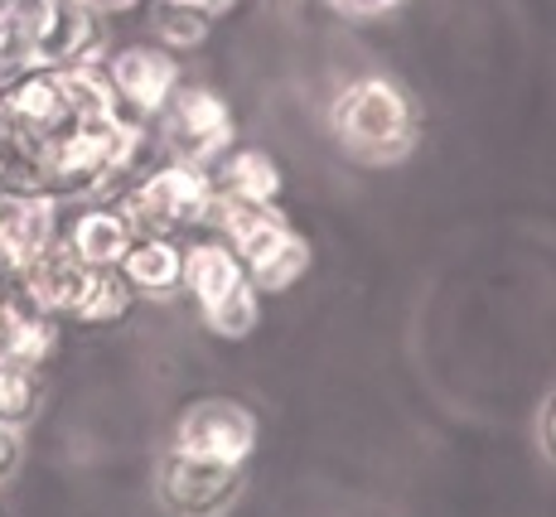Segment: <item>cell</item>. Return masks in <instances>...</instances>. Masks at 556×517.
<instances>
[{"instance_id":"obj_16","label":"cell","mask_w":556,"mask_h":517,"mask_svg":"<svg viewBox=\"0 0 556 517\" xmlns=\"http://www.w3.org/2000/svg\"><path fill=\"white\" fill-rule=\"evenodd\" d=\"M131 310H136V290L126 286V276L112 266V272L88 276L78 310H73V325H122Z\"/></svg>"},{"instance_id":"obj_20","label":"cell","mask_w":556,"mask_h":517,"mask_svg":"<svg viewBox=\"0 0 556 517\" xmlns=\"http://www.w3.org/2000/svg\"><path fill=\"white\" fill-rule=\"evenodd\" d=\"M20 465H25V430H15V426L0 421V489L15 479Z\"/></svg>"},{"instance_id":"obj_8","label":"cell","mask_w":556,"mask_h":517,"mask_svg":"<svg viewBox=\"0 0 556 517\" xmlns=\"http://www.w3.org/2000/svg\"><path fill=\"white\" fill-rule=\"evenodd\" d=\"M0 122L29 141H53L63 126H73L53 68H35V63L0 68Z\"/></svg>"},{"instance_id":"obj_11","label":"cell","mask_w":556,"mask_h":517,"mask_svg":"<svg viewBox=\"0 0 556 517\" xmlns=\"http://www.w3.org/2000/svg\"><path fill=\"white\" fill-rule=\"evenodd\" d=\"M248 281H252L248 266L238 262V252H232L218 232L199 228V232L185 237V290L199 305V315L213 305H223L232 290H242Z\"/></svg>"},{"instance_id":"obj_22","label":"cell","mask_w":556,"mask_h":517,"mask_svg":"<svg viewBox=\"0 0 556 517\" xmlns=\"http://www.w3.org/2000/svg\"><path fill=\"white\" fill-rule=\"evenodd\" d=\"M151 5H175V10H199V15H213L218 20L232 0H151Z\"/></svg>"},{"instance_id":"obj_9","label":"cell","mask_w":556,"mask_h":517,"mask_svg":"<svg viewBox=\"0 0 556 517\" xmlns=\"http://www.w3.org/2000/svg\"><path fill=\"white\" fill-rule=\"evenodd\" d=\"M59 242L92 272H112V266H122L126 247L136 242V228L116 199H73L63 203Z\"/></svg>"},{"instance_id":"obj_2","label":"cell","mask_w":556,"mask_h":517,"mask_svg":"<svg viewBox=\"0 0 556 517\" xmlns=\"http://www.w3.org/2000/svg\"><path fill=\"white\" fill-rule=\"evenodd\" d=\"M339 146L363 165H397L416 150V106L392 78H358L329 106Z\"/></svg>"},{"instance_id":"obj_10","label":"cell","mask_w":556,"mask_h":517,"mask_svg":"<svg viewBox=\"0 0 556 517\" xmlns=\"http://www.w3.org/2000/svg\"><path fill=\"white\" fill-rule=\"evenodd\" d=\"M88 276H92V266H83L68 247L53 242L49 252H39L35 262L20 272L15 290L39 310V315H49V319H59L63 325V319H73V310H78Z\"/></svg>"},{"instance_id":"obj_14","label":"cell","mask_w":556,"mask_h":517,"mask_svg":"<svg viewBox=\"0 0 556 517\" xmlns=\"http://www.w3.org/2000/svg\"><path fill=\"white\" fill-rule=\"evenodd\" d=\"M208 179H213V193L232 203H276L286 189L281 165L256 146H228L208 165Z\"/></svg>"},{"instance_id":"obj_6","label":"cell","mask_w":556,"mask_h":517,"mask_svg":"<svg viewBox=\"0 0 556 517\" xmlns=\"http://www.w3.org/2000/svg\"><path fill=\"white\" fill-rule=\"evenodd\" d=\"M169 450L218 459V465H248L256 450V416L232 396H203L179 412Z\"/></svg>"},{"instance_id":"obj_5","label":"cell","mask_w":556,"mask_h":517,"mask_svg":"<svg viewBox=\"0 0 556 517\" xmlns=\"http://www.w3.org/2000/svg\"><path fill=\"white\" fill-rule=\"evenodd\" d=\"M155 489L169 517H223L242 493V465H218V459L169 450L160 459Z\"/></svg>"},{"instance_id":"obj_4","label":"cell","mask_w":556,"mask_h":517,"mask_svg":"<svg viewBox=\"0 0 556 517\" xmlns=\"http://www.w3.org/2000/svg\"><path fill=\"white\" fill-rule=\"evenodd\" d=\"M155 122L165 160H185V165L208 169L232 146V106L208 83H179Z\"/></svg>"},{"instance_id":"obj_24","label":"cell","mask_w":556,"mask_h":517,"mask_svg":"<svg viewBox=\"0 0 556 517\" xmlns=\"http://www.w3.org/2000/svg\"><path fill=\"white\" fill-rule=\"evenodd\" d=\"M15 281H20V262L5 252V242H0V290H15Z\"/></svg>"},{"instance_id":"obj_21","label":"cell","mask_w":556,"mask_h":517,"mask_svg":"<svg viewBox=\"0 0 556 517\" xmlns=\"http://www.w3.org/2000/svg\"><path fill=\"white\" fill-rule=\"evenodd\" d=\"M329 5H339L344 15H388V10L402 5V0H329Z\"/></svg>"},{"instance_id":"obj_15","label":"cell","mask_w":556,"mask_h":517,"mask_svg":"<svg viewBox=\"0 0 556 517\" xmlns=\"http://www.w3.org/2000/svg\"><path fill=\"white\" fill-rule=\"evenodd\" d=\"M63 92V106H68L73 122H102V116H122V102H116V88L106 78L102 63H73V68H53Z\"/></svg>"},{"instance_id":"obj_19","label":"cell","mask_w":556,"mask_h":517,"mask_svg":"<svg viewBox=\"0 0 556 517\" xmlns=\"http://www.w3.org/2000/svg\"><path fill=\"white\" fill-rule=\"evenodd\" d=\"M203 325H208V333H218V339H248V333L262 325V290L252 281L242 290H232L223 305L203 310Z\"/></svg>"},{"instance_id":"obj_1","label":"cell","mask_w":556,"mask_h":517,"mask_svg":"<svg viewBox=\"0 0 556 517\" xmlns=\"http://www.w3.org/2000/svg\"><path fill=\"white\" fill-rule=\"evenodd\" d=\"M203 228L218 232L238 252V262L248 266L252 286L262 295H281V290H291L309 272V242L281 218L276 203L213 199V213Z\"/></svg>"},{"instance_id":"obj_12","label":"cell","mask_w":556,"mask_h":517,"mask_svg":"<svg viewBox=\"0 0 556 517\" xmlns=\"http://www.w3.org/2000/svg\"><path fill=\"white\" fill-rule=\"evenodd\" d=\"M63 203L53 193H0V242L25 272L39 252L59 242Z\"/></svg>"},{"instance_id":"obj_25","label":"cell","mask_w":556,"mask_h":517,"mask_svg":"<svg viewBox=\"0 0 556 517\" xmlns=\"http://www.w3.org/2000/svg\"><path fill=\"white\" fill-rule=\"evenodd\" d=\"M0 131H5V122H0Z\"/></svg>"},{"instance_id":"obj_17","label":"cell","mask_w":556,"mask_h":517,"mask_svg":"<svg viewBox=\"0 0 556 517\" xmlns=\"http://www.w3.org/2000/svg\"><path fill=\"white\" fill-rule=\"evenodd\" d=\"M45 406V368L0 358V421L25 430Z\"/></svg>"},{"instance_id":"obj_23","label":"cell","mask_w":556,"mask_h":517,"mask_svg":"<svg viewBox=\"0 0 556 517\" xmlns=\"http://www.w3.org/2000/svg\"><path fill=\"white\" fill-rule=\"evenodd\" d=\"M542 450L556 459V392L547 396V406H542Z\"/></svg>"},{"instance_id":"obj_13","label":"cell","mask_w":556,"mask_h":517,"mask_svg":"<svg viewBox=\"0 0 556 517\" xmlns=\"http://www.w3.org/2000/svg\"><path fill=\"white\" fill-rule=\"evenodd\" d=\"M116 272L126 276L136 300H169L175 290H185V237L136 232Z\"/></svg>"},{"instance_id":"obj_7","label":"cell","mask_w":556,"mask_h":517,"mask_svg":"<svg viewBox=\"0 0 556 517\" xmlns=\"http://www.w3.org/2000/svg\"><path fill=\"white\" fill-rule=\"evenodd\" d=\"M106 78L116 88V102H122V116L131 122H155L165 112V102L175 97V88L185 83L179 73V59L160 45H126L112 49L102 59Z\"/></svg>"},{"instance_id":"obj_18","label":"cell","mask_w":556,"mask_h":517,"mask_svg":"<svg viewBox=\"0 0 556 517\" xmlns=\"http://www.w3.org/2000/svg\"><path fill=\"white\" fill-rule=\"evenodd\" d=\"M213 35V15L199 10H175V5H151V45L169 53H194Z\"/></svg>"},{"instance_id":"obj_3","label":"cell","mask_w":556,"mask_h":517,"mask_svg":"<svg viewBox=\"0 0 556 517\" xmlns=\"http://www.w3.org/2000/svg\"><path fill=\"white\" fill-rule=\"evenodd\" d=\"M213 179L208 169L185 165V160H160V165L141 169L122 193V213L131 218L136 232H165V237H185L199 232L213 213Z\"/></svg>"}]
</instances>
